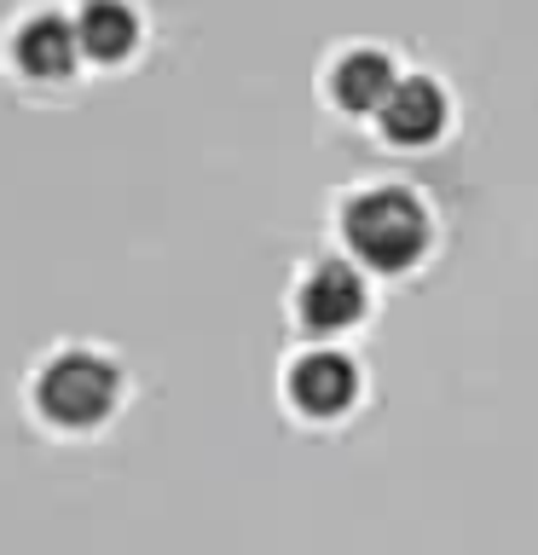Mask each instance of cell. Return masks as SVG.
Returning a JSON list of instances; mask_svg holds the SVG:
<instances>
[{"instance_id":"7","label":"cell","mask_w":538,"mask_h":555,"mask_svg":"<svg viewBox=\"0 0 538 555\" xmlns=\"http://www.w3.org/2000/svg\"><path fill=\"white\" fill-rule=\"evenodd\" d=\"M394 87H399V76L382 52H354V59H342L336 76H330V99H336L347 116H364V111H382Z\"/></svg>"},{"instance_id":"2","label":"cell","mask_w":538,"mask_h":555,"mask_svg":"<svg viewBox=\"0 0 538 555\" xmlns=\"http://www.w3.org/2000/svg\"><path fill=\"white\" fill-rule=\"evenodd\" d=\"M116 364L99 359V353H59L41 371V388H35V399H41V411L52 416L59 428H93L104 411L116 405Z\"/></svg>"},{"instance_id":"5","label":"cell","mask_w":538,"mask_h":555,"mask_svg":"<svg viewBox=\"0 0 538 555\" xmlns=\"http://www.w3.org/2000/svg\"><path fill=\"white\" fill-rule=\"evenodd\" d=\"M376 116H382V133H388L394 145H428V139L440 133V121H446V99H440L434 81L406 76Z\"/></svg>"},{"instance_id":"8","label":"cell","mask_w":538,"mask_h":555,"mask_svg":"<svg viewBox=\"0 0 538 555\" xmlns=\"http://www.w3.org/2000/svg\"><path fill=\"white\" fill-rule=\"evenodd\" d=\"M76 41H81L87 59L121 64L139 41V24H133V12L121 7V0H87L81 17H76Z\"/></svg>"},{"instance_id":"6","label":"cell","mask_w":538,"mask_h":555,"mask_svg":"<svg viewBox=\"0 0 538 555\" xmlns=\"http://www.w3.org/2000/svg\"><path fill=\"white\" fill-rule=\"evenodd\" d=\"M12 59L24 64L29 76H41V81H59V76H69V69H76V59H81L76 24H64V17H35V24L17 29Z\"/></svg>"},{"instance_id":"4","label":"cell","mask_w":538,"mask_h":555,"mask_svg":"<svg viewBox=\"0 0 538 555\" xmlns=\"http://www.w3.org/2000/svg\"><path fill=\"white\" fill-rule=\"evenodd\" d=\"M354 393H359V371H354V359H342V353H307L290 371V399L307 416H336V411L354 405Z\"/></svg>"},{"instance_id":"1","label":"cell","mask_w":538,"mask_h":555,"mask_svg":"<svg viewBox=\"0 0 538 555\" xmlns=\"http://www.w3.org/2000/svg\"><path fill=\"white\" fill-rule=\"evenodd\" d=\"M347 243L371 272H406L428 249V215L411 191H364L347 208Z\"/></svg>"},{"instance_id":"3","label":"cell","mask_w":538,"mask_h":555,"mask_svg":"<svg viewBox=\"0 0 538 555\" xmlns=\"http://www.w3.org/2000/svg\"><path fill=\"white\" fill-rule=\"evenodd\" d=\"M359 312H364V284H359L354 267H342V260L312 267V278L302 284V330L330 336V330L359 324Z\"/></svg>"}]
</instances>
